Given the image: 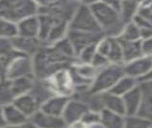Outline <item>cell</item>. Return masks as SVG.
Segmentation results:
<instances>
[{
	"mask_svg": "<svg viewBox=\"0 0 152 128\" xmlns=\"http://www.w3.org/2000/svg\"><path fill=\"white\" fill-rule=\"evenodd\" d=\"M89 6L104 36L118 37L125 25L120 12L103 1Z\"/></svg>",
	"mask_w": 152,
	"mask_h": 128,
	"instance_id": "1",
	"label": "cell"
},
{
	"mask_svg": "<svg viewBox=\"0 0 152 128\" xmlns=\"http://www.w3.org/2000/svg\"><path fill=\"white\" fill-rule=\"evenodd\" d=\"M38 8L33 0H0V17L17 23L25 17L37 15Z\"/></svg>",
	"mask_w": 152,
	"mask_h": 128,
	"instance_id": "2",
	"label": "cell"
},
{
	"mask_svg": "<svg viewBox=\"0 0 152 128\" xmlns=\"http://www.w3.org/2000/svg\"><path fill=\"white\" fill-rule=\"evenodd\" d=\"M124 65L110 63L104 68L99 70L96 77L94 78L90 91L92 94L99 95L108 92L114 86L119 79L124 76Z\"/></svg>",
	"mask_w": 152,
	"mask_h": 128,
	"instance_id": "3",
	"label": "cell"
},
{
	"mask_svg": "<svg viewBox=\"0 0 152 128\" xmlns=\"http://www.w3.org/2000/svg\"><path fill=\"white\" fill-rule=\"evenodd\" d=\"M69 30L89 33H102L88 4L81 3L68 22ZM103 34V33H102Z\"/></svg>",
	"mask_w": 152,
	"mask_h": 128,
	"instance_id": "4",
	"label": "cell"
},
{
	"mask_svg": "<svg viewBox=\"0 0 152 128\" xmlns=\"http://www.w3.org/2000/svg\"><path fill=\"white\" fill-rule=\"evenodd\" d=\"M23 77L34 76V63L31 56L18 55L7 66L4 78L15 79Z\"/></svg>",
	"mask_w": 152,
	"mask_h": 128,
	"instance_id": "5",
	"label": "cell"
},
{
	"mask_svg": "<svg viewBox=\"0 0 152 128\" xmlns=\"http://www.w3.org/2000/svg\"><path fill=\"white\" fill-rule=\"evenodd\" d=\"M104 37L102 33H89V32H80V31L69 30L67 37L71 41L72 45L76 52V56L77 54L90 44L98 43Z\"/></svg>",
	"mask_w": 152,
	"mask_h": 128,
	"instance_id": "6",
	"label": "cell"
},
{
	"mask_svg": "<svg viewBox=\"0 0 152 128\" xmlns=\"http://www.w3.org/2000/svg\"><path fill=\"white\" fill-rule=\"evenodd\" d=\"M152 68V57L142 56L141 57L124 63V70L126 76L136 78L140 80L145 76H146L150 69Z\"/></svg>",
	"mask_w": 152,
	"mask_h": 128,
	"instance_id": "7",
	"label": "cell"
},
{
	"mask_svg": "<svg viewBox=\"0 0 152 128\" xmlns=\"http://www.w3.org/2000/svg\"><path fill=\"white\" fill-rule=\"evenodd\" d=\"M14 49L21 55L33 57L46 44L39 38H28L16 36L11 39Z\"/></svg>",
	"mask_w": 152,
	"mask_h": 128,
	"instance_id": "8",
	"label": "cell"
},
{
	"mask_svg": "<svg viewBox=\"0 0 152 128\" xmlns=\"http://www.w3.org/2000/svg\"><path fill=\"white\" fill-rule=\"evenodd\" d=\"M89 109V106L86 103L70 99L61 117L65 123H66V125H71L76 122L80 121L83 115Z\"/></svg>",
	"mask_w": 152,
	"mask_h": 128,
	"instance_id": "9",
	"label": "cell"
},
{
	"mask_svg": "<svg viewBox=\"0 0 152 128\" xmlns=\"http://www.w3.org/2000/svg\"><path fill=\"white\" fill-rule=\"evenodd\" d=\"M12 104L29 118L40 108V102L32 92L20 95L12 100Z\"/></svg>",
	"mask_w": 152,
	"mask_h": 128,
	"instance_id": "10",
	"label": "cell"
},
{
	"mask_svg": "<svg viewBox=\"0 0 152 128\" xmlns=\"http://www.w3.org/2000/svg\"><path fill=\"white\" fill-rule=\"evenodd\" d=\"M69 100H70V97L53 95L40 105L39 110L43 113L52 115V116L61 117Z\"/></svg>",
	"mask_w": 152,
	"mask_h": 128,
	"instance_id": "11",
	"label": "cell"
},
{
	"mask_svg": "<svg viewBox=\"0 0 152 128\" xmlns=\"http://www.w3.org/2000/svg\"><path fill=\"white\" fill-rule=\"evenodd\" d=\"M31 122L37 128H65L66 123L63 121L62 117H56L41 112L38 110L29 118Z\"/></svg>",
	"mask_w": 152,
	"mask_h": 128,
	"instance_id": "12",
	"label": "cell"
},
{
	"mask_svg": "<svg viewBox=\"0 0 152 128\" xmlns=\"http://www.w3.org/2000/svg\"><path fill=\"white\" fill-rule=\"evenodd\" d=\"M17 36L28 38L39 37V19L37 15L25 17L16 23Z\"/></svg>",
	"mask_w": 152,
	"mask_h": 128,
	"instance_id": "13",
	"label": "cell"
},
{
	"mask_svg": "<svg viewBox=\"0 0 152 128\" xmlns=\"http://www.w3.org/2000/svg\"><path fill=\"white\" fill-rule=\"evenodd\" d=\"M125 112L126 116H132V115H137L142 101V87L135 86L132 90L123 96Z\"/></svg>",
	"mask_w": 152,
	"mask_h": 128,
	"instance_id": "14",
	"label": "cell"
},
{
	"mask_svg": "<svg viewBox=\"0 0 152 128\" xmlns=\"http://www.w3.org/2000/svg\"><path fill=\"white\" fill-rule=\"evenodd\" d=\"M99 95H101L99 100H101L102 108L121 115V116H126L123 97L114 95L110 92H104Z\"/></svg>",
	"mask_w": 152,
	"mask_h": 128,
	"instance_id": "15",
	"label": "cell"
},
{
	"mask_svg": "<svg viewBox=\"0 0 152 128\" xmlns=\"http://www.w3.org/2000/svg\"><path fill=\"white\" fill-rule=\"evenodd\" d=\"M2 109L6 125H25L29 122V118L12 103L5 105Z\"/></svg>",
	"mask_w": 152,
	"mask_h": 128,
	"instance_id": "16",
	"label": "cell"
},
{
	"mask_svg": "<svg viewBox=\"0 0 152 128\" xmlns=\"http://www.w3.org/2000/svg\"><path fill=\"white\" fill-rule=\"evenodd\" d=\"M18 55L20 54L14 49L11 40L0 39V76L3 78L7 66Z\"/></svg>",
	"mask_w": 152,
	"mask_h": 128,
	"instance_id": "17",
	"label": "cell"
},
{
	"mask_svg": "<svg viewBox=\"0 0 152 128\" xmlns=\"http://www.w3.org/2000/svg\"><path fill=\"white\" fill-rule=\"evenodd\" d=\"M119 39L123 49V60L124 63H127L129 61H132L138 57L142 56V47H141V40L136 41H126L123 39Z\"/></svg>",
	"mask_w": 152,
	"mask_h": 128,
	"instance_id": "18",
	"label": "cell"
},
{
	"mask_svg": "<svg viewBox=\"0 0 152 128\" xmlns=\"http://www.w3.org/2000/svg\"><path fill=\"white\" fill-rule=\"evenodd\" d=\"M12 91L15 97L31 92L34 86V77H23L15 79H9Z\"/></svg>",
	"mask_w": 152,
	"mask_h": 128,
	"instance_id": "19",
	"label": "cell"
},
{
	"mask_svg": "<svg viewBox=\"0 0 152 128\" xmlns=\"http://www.w3.org/2000/svg\"><path fill=\"white\" fill-rule=\"evenodd\" d=\"M142 7V0H123L120 7V15L125 24L132 21Z\"/></svg>",
	"mask_w": 152,
	"mask_h": 128,
	"instance_id": "20",
	"label": "cell"
},
{
	"mask_svg": "<svg viewBox=\"0 0 152 128\" xmlns=\"http://www.w3.org/2000/svg\"><path fill=\"white\" fill-rule=\"evenodd\" d=\"M68 31H69L68 22L62 21V20L56 21L53 27H52V29L50 30L45 43L47 45H53L56 42H58L59 40H61L62 38L66 37Z\"/></svg>",
	"mask_w": 152,
	"mask_h": 128,
	"instance_id": "21",
	"label": "cell"
},
{
	"mask_svg": "<svg viewBox=\"0 0 152 128\" xmlns=\"http://www.w3.org/2000/svg\"><path fill=\"white\" fill-rule=\"evenodd\" d=\"M124 117L103 108L101 111V123L104 128H124Z\"/></svg>",
	"mask_w": 152,
	"mask_h": 128,
	"instance_id": "22",
	"label": "cell"
},
{
	"mask_svg": "<svg viewBox=\"0 0 152 128\" xmlns=\"http://www.w3.org/2000/svg\"><path fill=\"white\" fill-rule=\"evenodd\" d=\"M137 83H138V80L136 78L124 75V76H123L118 81H117L116 84L111 88V90L108 92H110L112 94L117 95V96L123 97L124 95L126 94V93H128L130 90H132L135 86H137L138 85Z\"/></svg>",
	"mask_w": 152,
	"mask_h": 128,
	"instance_id": "23",
	"label": "cell"
},
{
	"mask_svg": "<svg viewBox=\"0 0 152 128\" xmlns=\"http://www.w3.org/2000/svg\"><path fill=\"white\" fill-rule=\"evenodd\" d=\"M37 15L38 19H39V37H38V38L45 43L50 30L52 29L56 22L58 21V19L46 14H37Z\"/></svg>",
	"mask_w": 152,
	"mask_h": 128,
	"instance_id": "24",
	"label": "cell"
},
{
	"mask_svg": "<svg viewBox=\"0 0 152 128\" xmlns=\"http://www.w3.org/2000/svg\"><path fill=\"white\" fill-rule=\"evenodd\" d=\"M107 59L110 63L113 64H121L123 60V49L119 41L118 37H110V49L108 52Z\"/></svg>",
	"mask_w": 152,
	"mask_h": 128,
	"instance_id": "25",
	"label": "cell"
},
{
	"mask_svg": "<svg viewBox=\"0 0 152 128\" xmlns=\"http://www.w3.org/2000/svg\"><path fill=\"white\" fill-rule=\"evenodd\" d=\"M17 36L16 23L9 19L0 17V39L11 40Z\"/></svg>",
	"mask_w": 152,
	"mask_h": 128,
	"instance_id": "26",
	"label": "cell"
},
{
	"mask_svg": "<svg viewBox=\"0 0 152 128\" xmlns=\"http://www.w3.org/2000/svg\"><path fill=\"white\" fill-rule=\"evenodd\" d=\"M152 121L148 120L140 115H132V116L124 117V128H151Z\"/></svg>",
	"mask_w": 152,
	"mask_h": 128,
	"instance_id": "27",
	"label": "cell"
},
{
	"mask_svg": "<svg viewBox=\"0 0 152 128\" xmlns=\"http://www.w3.org/2000/svg\"><path fill=\"white\" fill-rule=\"evenodd\" d=\"M120 39L126 41H136L141 40V33L138 26L133 21H130L124 25L121 34L118 37Z\"/></svg>",
	"mask_w": 152,
	"mask_h": 128,
	"instance_id": "28",
	"label": "cell"
},
{
	"mask_svg": "<svg viewBox=\"0 0 152 128\" xmlns=\"http://www.w3.org/2000/svg\"><path fill=\"white\" fill-rule=\"evenodd\" d=\"M52 46H53L60 55H62L63 56L66 57V59H72L74 57H77L75 49H74L71 41L69 40L67 37L62 38L61 40L56 42Z\"/></svg>",
	"mask_w": 152,
	"mask_h": 128,
	"instance_id": "29",
	"label": "cell"
},
{
	"mask_svg": "<svg viewBox=\"0 0 152 128\" xmlns=\"http://www.w3.org/2000/svg\"><path fill=\"white\" fill-rule=\"evenodd\" d=\"M96 53H97V43L90 44V45L83 48V49L77 54V57L79 59L80 63L91 64L93 57L96 55Z\"/></svg>",
	"mask_w": 152,
	"mask_h": 128,
	"instance_id": "30",
	"label": "cell"
},
{
	"mask_svg": "<svg viewBox=\"0 0 152 128\" xmlns=\"http://www.w3.org/2000/svg\"><path fill=\"white\" fill-rule=\"evenodd\" d=\"M80 122L83 123L84 125H92V124H97V123H101V113L95 112L93 110L89 109L83 115Z\"/></svg>",
	"mask_w": 152,
	"mask_h": 128,
	"instance_id": "31",
	"label": "cell"
},
{
	"mask_svg": "<svg viewBox=\"0 0 152 128\" xmlns=\"http://www.w3.org/2000/svg\"><path fill=\"white\" fill-rule=\"evenodd\" d=\"M108 64H110V62L107 59V57L99 54V53H96V55H95V56L92 59V62H91V65L97 70H101L105 67V66H107Z\"/></svg>",
	"mask_w": 152,
	"mask_h": 128,
	"instance_id": "32",
	"label": "cell"
},
{
	"mask_svg": "<svg viewBox=\"0 0 152 128\" xmlns=\"http://www.w3.org/2000/svg\"><path fill=\"white\" fill-rule=\"evenodd\" d=\"M141 47L142 56L152 57V37L141 39Z\"/></svg>",
	"mask_w": 152,
	"mask_h": 128,
	"instance_id": "33",
	"label": "cell"
},
{
	"mask_svg": "<svg viewBox=\"0 0 152 128\" xmlns=\"http://www.w3.org/2000/svg\"><path fill=\"white\" fill-rule=\"evenodd\" d=\"M137 15L142 17L145 21H147L152 25V11L149 9V7H141L139 9Z\"/></svg>",
	"mask_w": 152,
	"mask_h": 128,
	"instance_id": "34",
	"label": "cell"
},
{
	"mask_svg": "<svg viewBox=\"0 0 152 128\" xmlns=\"http://www.w3.org/2000/svg\"><path fill=\"white\" fill-rule=\"evenodd\" d=\"M33 1L36 3V5L37 6L38 9H42L54 5L58 0H33Z\"/></svg>",
	"mask_w": 152,
	"mask_h": 128,
	"instance_id": "35",
	"label": "cell"
},
{
	"mask_svg": "<svg viewBox=\"0 0 152 128\" xmlns=\"http://www.w3.org/2000/svg\"><path fill=\"white\" fill-rule=\"evenodd\" d=\"M102 1L108 4V5H110L114 9H116V10L120 11V7H121V4L123 0H102Z\"/></svg>",
	"mask_w": 152,
	"mask_h": 128,
	"instance_id": "36",
	"label": "cell"
},
{
	"mask_svg": "<svg viewBox=\"0 0 152 128\" xmlns=\"http://www.w3.org/2000/svg\"><path fill=\"white\" fill-rule=\"evenodd\" d=\"M139 81H142V82H148V81H152V68L150 69V71L148 72V74L142 78H141Z\"/></svg>",
	"mask_w": 152,
	"mask_h": 128,
	"instance_id": "37",
	"label": "cell"
},
{
	"mask_svg": "<svg viewBox=\"0 0 152 128\" xmlns=\"http://www.w3.org/2000/svg\"><path fill=\"white\" fill-rule=\"evenodd\" d=\"M5 124V121H4V116H3V109L0 106V127H3Z\"/></svg>",
	"mask_w": 152,
	"mask_h": 128,
	"instance_id": "38",
	"label": "cell"
},
{
	"mask_svg": "<svg viewBox=\"0 0 152 128\" xmlns=\"http://www.w3.org/2000/svg\"><path fill=\"white\" fill-rule=\"evenodd\" d=\"M1 128H26V124L25 125H4Z\"/></svg>",
	"mask_w": 152,
	"mask_h": 128,
	"instance_id": "39",
	"label": "cell"
},
{
	"mask_svg": "<svg viewBox=\"0 0 152 128\" xmlns=\"http://www.w3.org/2000/svg\"><path fill=\"white\" fill-rule=\"evenodd\" d=\"M152 2V0H142V7H147L150 5V3Z\"/></svg>",
	"mask_w": 152,
	"mask_h": 128,
	"instance_id": "40",
	"label": "cell"
},
{
	"mask_svg": "<svg viewBox=\"0 0 152 128\" xmlns=\"http://www.w3.org/2000/svg\"><path fill=\"white\" fill-rule=\"evenodd\" d=\"M99 1H102V0H84L83 3L88 4V5H91V4L97 3V2H99Z\"/></svg>",
	"mask_w": 152,
	"mask_h": 128,
	"instance_id": "41",
	"label": "cell"
},
{
	"mask_svg": "<svg viewBox=\"0 0 152 128\" xmlns=\"http://www.w3.org/2000/svg\"><path fill=\"white\" fill-rule=\"evenodd\" d=\"M147 7H149V9H150L151 11H152V2L150 3V5H149V6H147Z\"/></svg>",
	"mask_w": 152,
	"mask_h": 128,
	"instance_id": "42",
	"label": "cell"
},
{
	"mask_svg": "<svg viewBox=\"0 0 152 128\" xmlns=\"http://www.w3.org/2000/svg\"><path fill=\"white\" fill-rule=\"evenodd\" d=\"M76 1H79V2H80V3H83L84 0H76Z\"/></svg>",
	"mask_w": 152,
	"mask_h": 128,
	"instance_id": "43",
	"label": "cell"
},
{
	"mask_svg": "<svg viewBox=\"0 0 152 128\" xmlns=\"http://www.w3.org/2000/svg\"><path fill=\"white\" fill-rule=\"evenodd\" d=\"M2 79H3V78L0 76V83H1V81H2Z\"/></svg>",
	"mask_w": 152,
	"mask_h": 128,
	"instance_id": "44",
	"label": "cell"
},
{
	"mask_svg": "<svg viewBox=\"0 0 152 128\" xmlns=\"http://www.w3.org/2000/svg\"><path fill=\"white\" fill-rule=\"evenodd\" d=\"M0 128H1V127H0Z\"/></svg>",
	"mask_w": 152,
	"mask_h": 128,
	"instance_id": "45",
	"label": "cell"
},
{
	"mask_svg": "<svg viewBox=\"0 0 152 128\" xmlns=\"http://www.w3.org/2000/svg\"><path fill=\"white\" fill-rule=\"evenodd\" d=\"M151 128H152V127H151Z\"/></svg>",
	"mask_w": 152,
	"mask_h": 128,
	"instance_id": "46",
	"label": "cell"
}]
</instances>
